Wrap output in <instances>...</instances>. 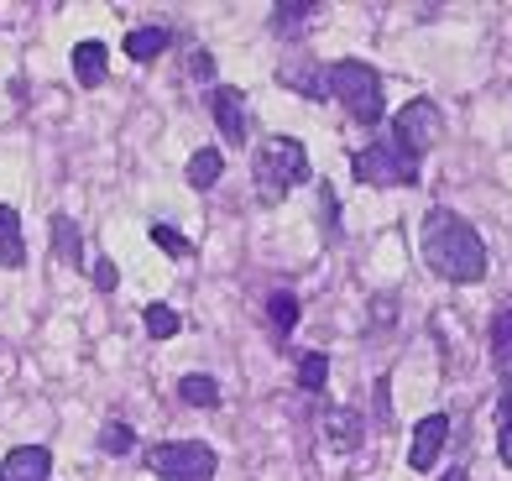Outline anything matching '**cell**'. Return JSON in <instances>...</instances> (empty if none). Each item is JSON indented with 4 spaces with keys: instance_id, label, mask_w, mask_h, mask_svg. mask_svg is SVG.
<instances>
[{
    "instance_id": "cell-13",
    "label": "cell",
    "mask_w": 512,
    "mask_h": 481,
    "mask_svg": "<svg viewBox=\"0 0 512 481\" xmlns=\"http://www.w3.org/2000/svg\"><path fill=\"white\" fill-rule=\"evenodd\" d=\"M0 267H27V236L11 204H0Z\"/></svg>"
},
{
    "instance_id": "cell-16",
    "label": "cell",
    "mask_w": 512,
    "mask_h": 481,
    "mask_svg": "<svg viewBox=\"0 0 512 481\" xmlns=\"http://www.w3.org/2000/svg\"><path fill=\"white\" fill-rule=\"evenodd\" d=\"M220 178H225V152L220 147H199L189 157V189H215Z\"/></svg>"
},
{
    "instance_id": "cell-17",
    "label": "cell",
    "mask_w": 512,
    "mask_h": 481,
    "mask_svg": "<svg viewBox=\"0 0 512 481\" xmlns=\"http://www.w3.org/2000/svg\"><path fill=\"white\" fill-rule=\"evenodd\" d=\"M74 79L84 89L105 84V42H79V48H74Z\"/></svg>"
},
{
    "instance_id": "cell-26",
    "label": "cell",
    "mask_w": 512,
    "mask_h": 481,
    "mask_svg": "<svg viewBox=\"0 0 512 481\" xmlns=\"http://www.w3.org/2000/svg\"><path fill=\"white\" fill-rule=\"evenodd\" d=\"M392 377H377V393H371V398H377V424H392Z\"/></svg>"
},
{
    "instance_id": "cell-11",
    "label": "cell",
    "mask_w": 512,
    "mask_h": 481,
    "mask_svg": "<svg viewBox=\"0 0 512 481\" xmlns=\"http://www.w3.org/2000/svg\"><path fill=\"white\" fill-rule=\"evenodd\" d=\"M277 84H283V89H298L304 100H330V89H324V63H314V58L277 63Z\"/></svg>"
},
{
    "instance_id": "cell-2",
    "label": "cell",
    "mask_w": 512,
    "mask_h": 481,
    "mask_svg": "<svg viewBox=\"0 0 512 481\" xmlns=\"http://www.w3.org/2000/svg\"><path fill=\"white\" fill-rule=\"evenodd\" d=\"M324 89L345 105V116L356 126H382L387 116V100H382V74L361 58H340V63H324Z\"/></svg>"
},
{
    "instance_id": "cell-24",
    "label": "cell",
    "mask_w": 512,
    "mask_h": 481,
    "mask_svg": "<svg viewBox=\"0 0 512 481\" xmlns=\"http://www.w3.org/2000/svg\"><path fill=\"white\" fill-rule=\"evenodd\" d=\"M152 246H162L168 257H189V241L178 236V225H168V220H157L152 225Z\"/></svg>"
},
{
    "instance_id": "cell-25",
    "label": "cell",
    "mask_w": 512,
    "mask_h": 481,
    "mask_svg": "<svg viewBox=\"0 0 512 481\" xmlns=\"http://www.w3.org/2000/svg\"><path fill=\"white\" fill-rule=\"evenodd\" d=\"M89 283H95L100 293H115V283H121V272H115V262L105 257V251H100L95 262H89Z\"/></svg>"
},
{
    "instance_id": "cell-20",
    "label": "cell",
    "mask_w": 512,
    "mask_h": 481,
    "mask_svg": "<svg viewBox=\"0 0 512 481\" xmlns=\"http://www.w3.org/2000/svg\"><path fill=\"white\" fill-rule=\"evenodd\" d=\"M314 11H319L314 0H293V6L283 0V6H272V32H277V37H293V32H304V21H309Z\"/></svg>"
},
{
    "instance_id": "cell-1",
    "label": "cell",
    "mask_w": 512,
    "mask_h": 481,
    "mask_svg": "<svg viewBox=\"0 0 512 481\" xmlns=\"http://www.w3.org/2000/svg\"><path fill=\"white\" fill-rule=\"evenodd\" d=\"M418 251H424V262L434 278L445 283H481L486 267H492V257H486V241L481 231L465 215L445 210V204H434V210L424 215V231H418Z\"/></svg>"
},
{
    "instance_id": "cell-22",
    "label": "cell",
    "mask_w": 512,
    "mask_h": 481,
    "mask_svg": "<svg viewBox=\"0 0 512 481\" xmlns=\"http://www.w3.org/2000/svg\"><path fill=\"white\" fill-rule=\"evenodd\" d=\"M324 382H330V356L304 351L298 356V387H304V393H324Z\"/></svg>"
},
{
    "instance_id": "cell-5",
    "label": "cell",
    "mask_w": 512,
    "mask_h": 481,
    "mask_svg": "<svg viewBox=\"0 0 512 481\" xmlns=\"http://www.w3.org/2000/svg\"><path fill=\"white\" fill-rule=\"evenodd\" d=\"M147 466L162 481H215L220 471V455L209 450L204 440H173V445H157L147 455Z\"/></svg>"
},
{
    "instance_id": "cell-28",
    "label": "cell",
    "mask_w": 512,
    "mask_h": 481,
    "mask_svg": "<svg viewBox=\"0 0 512 481\" xmlns=\"http://www.w3.org/2000/svg\"><path fill=\"white\" fill-rule=\"evenodd\" d=\"M497 455H502V466L512 471V429H497Z\"/></svg>"
},
{
    "instance_id": "cell-12",
    "label": "cell",
    "mask_w": 512,
    "mask_h": 481,
    "mask_svg": "<svg viewBox=\"0 0 512 481\" xmlns=\"http://www.w3.org/2000/svg\"><path fill=\"white\" fill-rule=\"evenodd\" d=\"M324 440L351 455V450H361V440H366V419L356 414V408H324Z\"/></svg>"
},
{
    "instance_id": "cell-18",
    "label": "cell",
    "mask_w": 512,
    "mask_h": 481,
    "mask_svg": "<svg viewBox=\"0 0 512 481\" xmlns=\"http://www.w3.org/2000/svg\"><path fill=\"white\" fill-rule=\"evenodd\" d=\"M53 251L68 267H84V231L68 215H53Z\"/></svg>"
},
{
    "instance_id": "cell-3",
    "label": "cell",
    "mask_w": 512,
    "mask_h": 481,
    "mask_svg": "<svg viewBox=\"0 0 512 481\" xmlns=\"http://www.w3.org/2000/svg\"><path fill=\"white\" fill-rule=\"evenodd\" d=\"M251 173H256L262 204H277L288 189H298V183L309 178V147L298 142V136H267L251 157Z\"/></svg>"
},
{
    "instance_id": "cell-23",
    "label": "cell",
    "mask_w": 512,
    "mask_h": 481,
    "mask_svg": "<svg viewBox=\"0 0 512 481\" xmlns=\"http://www.w3.org/2000/svg\"><path fill=\"white\" fill-rule=\"evenodd\" d=\"M131 445H136V429H131V424H105V429H100V450H105V455H126Z\"/></svg>"
},
{
    "instance_id": "cell-19",
    "label": "cell",
    "mask_w": 512,
    "mask_h": 481,
    "mask_svg": "<svg viewBox=\"0 0 512 481\" xmlns=\"http://www.w3.org/2000/svg\"><path fill=\"white\" fill-rule=\"evenodd\" d=\"M178 398L189 403V408H220V382L204 377V372H189V377L178 382Z\"/></svg>"
},
{
    "instance_id": "cell-27",
    "label": "cell",
    "mask_w": 512,
    "mask_h": 481,
    "mask_svg": "<svg viewBox=\"0 0 512 481\" xmlns=\"http://www.w3.org/2000/svg\"><path fill=\"white\" fill-rule=\"evenodd\" d=\"M189 74H194V79H215V53L199 48V53L189 58Z\"/></svg>"
},
{
    "instance_id": "cell-15",
    "label": "cell",
    "mask_w": 512,
    "mask_h": 481,
    "mask_svg": "<svg viewBox=\"0 0 512 481\" xmlns=\"http://www.w3.org/2000/svg\"><path fill=\"white\" fill-rule=\"evenodd\" d=\"M298 293H288V288H277L272 299H267V330H272V340H288L293 330H298Z\"/></svg>"
},
{
    "instance_id": "cell-7",
    "label": "cell",
    "mask_w": 512,
    "mask_h": 481,
    "mask_svg": "<svg viewBox=\"0 0 512 481\" xmlns=\"http://www.w3.org/2000/svg\"><path fill=\"white\" fill-rule=\"evenodd\" d=\"M204 105H209V116H215V126H220L225 142H230V147H241V142H246V131H251V121H246V95H241V89L209 84Z\"/></svg>"
},
{
    "instance_id": "cell-21",
    "label": "cell",
    "mask_w": 512,
    "mask_h": 481,
    "mask_svg": "<svg viewBox=\"0 0 512 481\" xmlns=\"http://www.w3.org/2000/svg\"><path fill=\"white\" fill-rule=\"evenodd\" d=\"M142 325H147L152 340H173V335L183 330V314H178L173 304H147V309H142Z\"/></svg>"
},
{
    "instance_id": "cell-6",
    "label": "cell",
    "mask_w": 512,
    "mask_h": 481,
    "mask_svg": "<svg viewBox=\"0 0 512 481\" xmlns=\"http://www.w3.org/2000/svg\"><path fill=\"white\" fill-rule=\"evenodd\" d=\"M387 136H392V142H398L408 157H418V163H424V152L439 142V136H445V116H439L434 100L418 95V100H408L398 116H392V131H387Z\"/></svg>"
},
{
    "instance_id": "cell-14",
    "label": "cell",
    "mask_w": 512,
    "mask_h": 481,
    "mask_svg": "<svg viewBox=\"0 0 512 481\" xmlns=\"http://www.w3.org/2000/svg\"><path fill=\"white\" fill-rule=\"evenodd\" d=\"M168 42H173L168 27H131L126 32V58L131 63H152V58L168 53Z\"/></svg>"
},
{
    "instance_id": "cell-9",
    "label": "cell",
    "mask_w": 512,
    "mask_h": 481,
    "mask_svg": "<svg viewBox=\"0 0 512 481\" xmlns=\"http://www.w3.org/2000/svg\"><path fill=\"white\" fill-rule=\"evenodd\" d=\"M445 445H450V414L418 419L413 445H408V466H413V471H434V461H439V450H445Z\"/></svg>"
},
{
    "instance_id": "cell-10",
    "label": "cell",
    "mask_w": 512,
    "mask_h": 481,
    "mask_svg": "<svg viewBox=\"0 0 512 481\" xmlns=\"http://www.w3.org/2000/svg\"><path fill=\"white\" fill-rule=\"evenodd\" d=\"M53 476V450L48 445H16L0 461V481H48Z\"/></svg>"
},
{
    "instance_id": "cell-4",
    "label": "cell",
    "mask_w": 512,
    "mask_h": 481,
    "mask_svg": "<svg viewBox=\"0 0 512 481\" xmlns=\"http://www.w3.org/2000/svg\"><path fill=\"white\" fill-rule=\"evenodd\" d=\"M351 173H356V183H366V189H413L418 173H424V163L408 157L392 136H377L371 147H361L351 157Z\"/></svg>"
},
{
    "instance_id": "cell-29",
    "label": "cell",
    "mask_w": 512,
    "mask_h": 481,
    "mask_svg": "<svg viewBox=\"0 0 512 481\" xmlns=\"http://www.w3.org/2000/svg\"><path fill=\"white\" fill-rule=\"evenodd\" d=\"M439 481H471V476H465V471L455 466V471H445V476H439Z\"/></svg>"
},
{
    "instance_id": "cell-8",
    "label": "cell",
    "mask_w": 512,
    "mask_h": 481,
    "mask_svg": "<svg viewBox=\"0 0 512 481\" xmlns=\"http://www.w3.org/2000/svg\"><path fill=\"white\" fill-rule=\"evenodd\" d=\"M492 366L502 377V398H497V429H512V309L492 319Z\"/></svg>"
}]
</instances>
